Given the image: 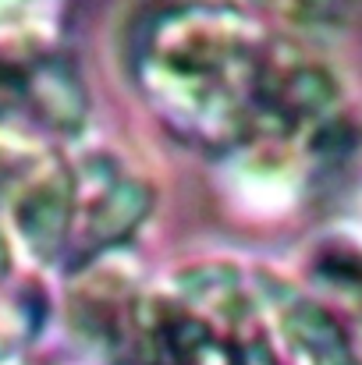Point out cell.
<instances>
[{"label": "cell", "mask_w": 362, "mask_h": 365, "mask_svg": "<svg viewBox=\"0 0 362 365\" xmlns=\"http://www.w3.org/2000/svg\"><path fill=\"white\" fill-rule=\"evenodd\" d=\"M281 39L231 4H174L131 43L135 89L178 142L245 153L263 114Z\"/></svg>", "instance_id": "1"}, {"label": "cell", "mask_w": 362, "mask_h": 365, "mask_svg": "<svg viewBox=\"0 0 362 365\" xmlns=\"http://www.w3.org/2000/svg\"><path fill=\"white\" fill-rule=\"evenodd\" d=\"M139 365H352V359L306 291L231 266H203L149 298Z\"/></svg>", "instance_id": "2"}, {"label": "cell", "mask_w": 362, "mask_h": 365, "mask_svg": "<svg viewBox=\"0 0 362 365\" xmlns=\"http://www.w3.org/2000/svg\"><path fill=\"white\" fill-rule=\"evenodd\" d=\"M146 181L114 156H82L79 163L43 160L11 192L14 227L29 252L71 273L118 248L146 220Z\"/></svg>", "instance_id": "3"}, {"label": "cell", "mask_w": 362, "mask_h": 365, "mask_svg": "<svg viewBox=\"0 0 362 365\" xmlns=\"http://www.w3.org/2000/svg\"><path fill=\"white\" fill-rule=\"evenodd\" d=\"M306 294L334 327L352 365H362V252L331 248L309 269Z\"/></svg>", "instance_id": "4"}, {"label": "cell", "mask_w": 362, "mask_h": 365, "mask_svg": "<svg viewBox=\"0 0 362 365\" xmlns=\"http://www.w3.org/2000/svg\"><path fill=\"white\" fill-rule=\"evenodd\" d=\"M43 323V291L18 273L7 245L0 242V365L21 355Z\"/></svg>", "instance_id": "5"}, {"label": "cell", "mask_w": 362, "mask_h": 365, "mask_svg": "<svg viewBox=\"0 0 362 365\" xmlns=\"http://www.w3.org/2000/svg\"><path fill=\"white\" fill-rule=\"evenodd\" d=\"M263 4L295 29H334L345 21L352 0H263Z\"/></svg>", "instance_id": "6"}]
</instances>
